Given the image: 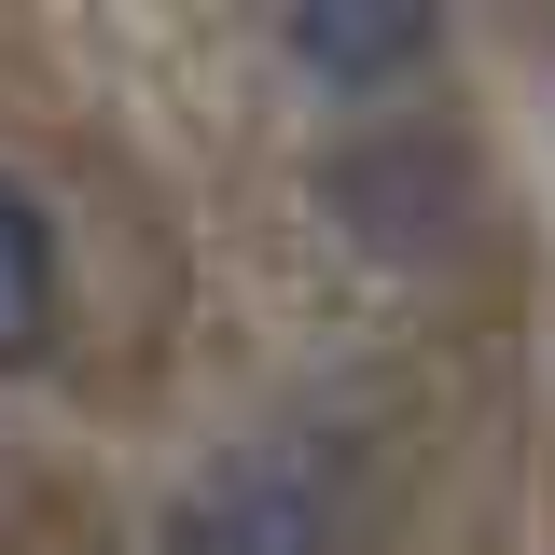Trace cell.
I'll use <instances>...</instances> for the list:
<instances>
[{
	"label": "cell",
	"instance_id": "obj_4",
	"mask_svg": "<svg viewBox=\"0 0 555 555\" xmlns=\"http://www.w3.org/2000/svg\"><path fill=\"white\" fill-rule=\"evenodd\" d=\"M42 334H56V236H42V208L0 181V375L42 361Z\"/></svg>",
	"mask_w": 555,
	"mask_h": 555
},
{
	"label": "cell",
	"instance_id": "obj_2",
	"mask_svg": "<svg viewBox=\"0 0 555 555\" xmlns=\"http://www.w3.org/2000/svg\"><path fill=\"white\" fill-rule=\"evenodd\" d=\"M334 208L389 250V264H430V250L459 236V153L416 139V126H403V139H361V153L334 167Z\"/></svg>",
	"mask_w": 555,
	"mask_h": 555
},
{
	"label": "cell",
	"instance_id": "obj_1",
	"mask_svg": "<svg viewBox=\"0 0 555 555\" xmlns=\"http://www.w3.org/2000/svg\"><path fill=\"white\" fill-rule=\"evenodd\" d=\"M167 555H334V486L306 473L292 444H250V459L181 486Z\"/></svg>",
	"mask_w": 555,
	"mask_h": 555
},
{
	"label": "cell",
	"instance_id": "obj_3",
	"mask_svg": "<svg viewBox=\"0 0 555 555\" xmlns=\"http://www.w3.org/2000/svg\"><path fill=\"white\" fill-rule=\"evenodd\" d=\"M278 14H292V56L347 98H375L430 56V0H278Z\"/></svg>",
	"mask_w": 555,
	"mask_h": 555
}]
</instances>
